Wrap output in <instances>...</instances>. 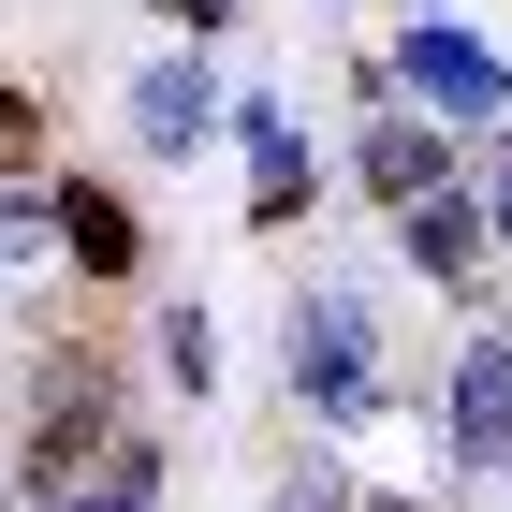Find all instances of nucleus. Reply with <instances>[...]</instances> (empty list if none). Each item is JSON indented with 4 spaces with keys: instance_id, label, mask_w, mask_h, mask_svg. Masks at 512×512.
<instances>
[{
    "instance_id": "f257e3e1",
    "label": "nucleus",
    "mask_w": 512,
    "mask_h": 512,
    "mask_svg": "<svg viewBox=\"0 0 512 512\" xmlns=\"http://www.w3.org/2000/svg\"><path fill=\"white\" fill-rule=\"evenodd\" d=\"M103 439H132L118 425V352H103V337H59V352L30 366V498H59Z\"/></svg>"
},
{
    "instance_id": "f03ea898",
    "label": "nucleus",
    "mask_w": 512,
    "mask_h": 512,
    "mask_svg": "<svg viewBox=\"0 0 512 512\" xmlns=\"http://www.w3.org/2000/svg\"><path fill=\"white\" fill-rule=\"evenodd\" d=\"M381 337H366L352 293H293V410H322V425H366L381 410Z\"/></svg>"
},
{
    "instance_id": "7ed1b4c3",
    "label": "nucleus",
    "mask_w": 512,
    "mask_h": 512,
    "mask_svg": "<svg viewBox=\"0 0 512 512\" xmlns=\"http://www.w3.org/2000/svg\"><path fill=\"white\" fill-rule=\"evenodd\" d=\"M439 425H454V469H512V337H469L454 352Z\"/></svg>"
},
{
    "instance_id": "20e7f679",
    "label": "nucleus",
    "mask_w": 512,
    "mask_h": 512,
    "mask_svg": "<svg viewBox=\"0 0 512 512\" xmlns=\"http://www.w3.org/2000/svg\"><path fill=\"white\" fill-rule=\"evenodd\" d=\"M220 118H235V103H220V74H205V59H161V74H132V147H147V161H191Z\"/></svg>"
},
{
    "instance_id": "39448f33",
    "label": "nucleus",
    "mask_w": 512,
    "mask_h": 512,
    "mask_svg": "<svg viewBox=\"0 0 512 512\" xmlns=\"http://www.w3.org/2000/svg\"><path fill=\"white\" fill-rule=\"evenodd\" d=\"M395 249H410V264H425L439 293H469V278H483V249H498V235H483V205L454 191V176H439L425 205H395Z\"/></svg>"
},
{
    "instance_id": "423d86ee",
    "label": "nucleus",
    "mask_w": 512,
    "mask_h": 512,
    "mask_svg": "<svg viewBox=\"0 0 512 512\" xmlns=\"http://www.w3.org/2000/svg\"><path fill=\"white\" fill-rule=\"evenodd\" d=\"M410 88H425L439 118H498V103H512V74L483 59L469 30H410Z\"/></svg>"
},
{
    "instance_id": "0eeeda50",
    "label": "nucleus",
    "mask_w": 512,
    "mask_h": 512,
    "mask_svg": "<svg viewBox=\"0 0 512 512\" xmlns=\"http://www.w3.org/2000/svg\"><path fill=\"white\" fill-rule=\"evenodd\" d=\"M59 249H74L88 278H132V264H147V235H132V205L103 191V176H59Z\"/></svg>"
},
{
    "instance_id": "6e6552de",
    "label": "nucleus",
    "mask_w": 512,
    "mask_h": 512,
    "mask_svg": "<svg viewBox=\"0 0 512 512\" xmlns=\"http://www.w3.org/2000/svg\"><path fill=\"white\" fill-rule=\"evenodd\" d=\"M30 512H161V454L147 439H103V454H88L59 498H30Z\"/></svg>"
},
{
    "instance_id": "1a4fd4ad",
    "label": "nucleus",
    "mask_w": 512,
    "mask_h": 512,
    "mask_svg": "<svg viewBox=\"0 0 512 512\" xmlns=\"http://www.w3.org/2000/svg\"><path fill=\"white\" fill-rule=\"evenodd\" d=\"M366 191H381V205H425L439 191V132L425 118H366Z\"/></svg>"
},
{
    "instance_id": "9d476101",
    "label": "nucleus",
    "mask_w": 512,
    "mask_h": 512,
    "mask_svg": "<svg viewBox=\"0 0 512 512\" xmlns=\"http://www.w3.org/2000/svg\"><path fill=\"white\" fill-rule=\"evenodd\" d=\"M161 381H220V322H205V308H161Z\"/></svg>"
},
{
    "instance_id": "9b49d317",
    "label": "nucleus",
    "mask_w": 512,
    "mask_h": 512,
    "mask_svg": "<svg viewBox=\"0 0 512 512\" xmlns=\"http://www.w3.org/2000/svg\"><path fill=\"white\" fill-rule=\"evenodd\" d=\"M30 161H44V103L0 74V176H30Z\"/></svg>"
},
{
    "instance_id": "f8f14e48",
    "label": "nucleus",
    "mask_w": 512,
    "mask_h": 512,
    "mask_svg": "<svg viewBox=\"0 0 512 512\" xmlns=\"http://www.w3.org/2000/svg\"><path fill=\"white\" fill-rule=\"evenodd\" d=\"M278 512H352V469H322V454H308V469L278 483Z\"/></svg>"
},
{
    "instance_id": "ddd939ff",
    "label": "nucleus",
    "mask_w": 512,
    "mask_h": 512,
    "mask_svg": "<svg viewBox=\"0 0 512 512\" xmlns=\"http://www.w3.org/2000/svg\"><path fill=\"white\" fill-rule=\"evenodd\" d=\"M147 15H176V30H220V15H235V0H147Z\"/></svg>"
},
{
    "instance_id": "4468645a",
    "label": "nucleus",
    "mask_w": 512,
    "mask_h": 512,
    "mask_svg": "<svg viewBox=\"0 0 512 512\" xmlns=\"http://www.w3.org/2000/svg\"><path fill=\"white\" fill-rule=\"evenodd\" d=\"M483 235H498V249H512V161H498V191H483Z\"/></svg>"
},
{
    "instance_id": "2eb2a0df",
    "label": "nucleus",
    "mask_w": 512,
    "mask_h": 512,
    "mask_svg": "<svg viewBox=\"0 0 512 512\" xmlns=\"http://www.w3.org/2000/svg\"><path fill=\"white\" fill-rule=\"evenodd\" d=\"M381 512H410V498H381Z\"/></svg>"
}]
</instances>
